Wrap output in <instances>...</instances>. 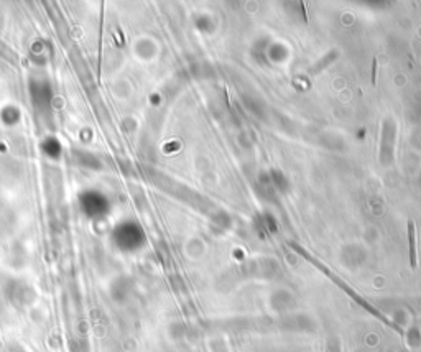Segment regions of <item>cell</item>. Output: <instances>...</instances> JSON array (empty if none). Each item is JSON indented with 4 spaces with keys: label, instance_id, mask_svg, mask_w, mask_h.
Wrapping results in <instances>:
<instances>
[{
    "label": "cell",
    "instance_id": "cell-2",
    "mask_svg": "<svg viewBox=\"0 0 421 352\" xmlns=\"http://www.w3.org/2000/svg\"><path fill=\"white\" fill-rule=\"evenodd\" d=\"M377 71H379V60L374 56V60H372V86L377 84Z\"/></svg>",
    "mask_w": 421,
    "mask_h": 352
},
{
    "label": "cell",
    "instance_id": "cell-3",
    "mask_svg": "<svg viewBox=\"0 0 421 352\" xmlns=\"http://www.w3.org/2000/svg\"><path fill=\"white\" fill-rule=\"evenodd\" d=\"M336 56H337V53H331V55L326 58V60H323L324 63H319V64H317L316 68H314V69H311V71H313V72H314V71H319V69H321V68H324V66H326V64H329V63H331V60H334Z\"/></svg>",
    "mask_w": 421,
    "mask_h": 352
},
{
    "label": "cell",
    "instance_id": "cell-1",
    "mask_svg": "<svg viewBox=\"0 0 421 352\" xmlns=\"http://www.w3.org/2000/svg\"><path fill=\"white\" fill-rule=\"evenodd\" d=\"M408 247H410V265L415 268L418 265V250H416V231L413 221H408Z\"/></svg>",
    "mask_w": 421,
    "mask_h": 352
}]
</instances>
